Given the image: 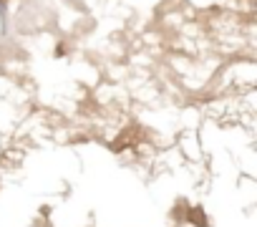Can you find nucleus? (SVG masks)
<instances>
[{
	"mask_svg": "<svg viewBox=\"0 0 257 227\" xmlns=\"http://www.w3.org/2000/svg\"><path fill=\"white\" fill-rule=\"evenodd\" d=\"M202 217H204V214H202V209H192V212H189V219H192L194 224L199 222V227H207V222H204Z\"/></svg>",
	"mask_w": 257,
	"mask_h": 227,
	"instance_id": "f257e3e1",
	"label": "nucleus"
}]
</instances>
